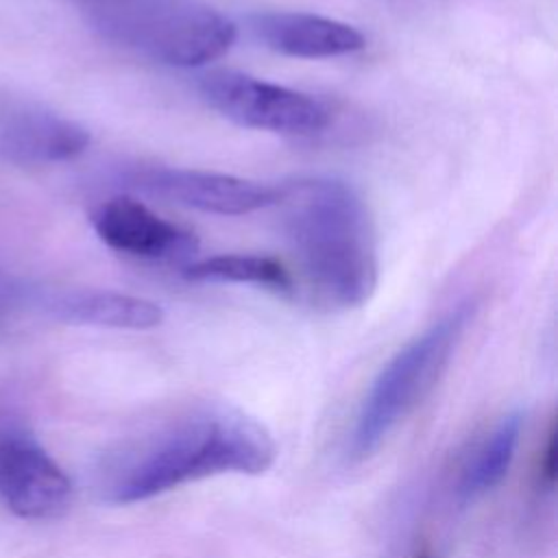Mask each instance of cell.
I'll return each mask as SVG.
<instances>
[{
    "mask_svg": "<svg viewBox=\"0 0 558 558\" xmlns=\"http://www.w3.org/2000/svg\"><path fill=\"white\" fill-rule=\"evenodd\" d=\"M314 301L364 305L379 279L373 220L360 194L338 179L310 177L277 187L270 205Z\"/></svg>",
    "mask_w": 558,
    "mask_h": 558,
    "instance_id": "1",
    "label": "cell"
},
{
    "mask_svg": "<svg viewBox=\"0 0 558 558\" xmlns=\"http://www.w3.org/2000/svg\"><path fill=\"white\" fill-rule=\"evenodd\" d=\"M268 429L233 410H207L140 438L102 473V497L118 506L148 501L225 473L257 475L275 462Z\"/></svg>",
    "mask_w": 558,
    "mask_h": 558,
    "instance_id": "2",
    "label": "cell"
},
{
    "mask_svg": "<svg viewBox=\"0 0 558 558\" xmlns=\"http://www.w3.org/2000/svg\"><path fill=\"white\" fill-rule=\"evenodd\" d=\"M111 41L172 68H198L235 41V24L203 0H89Z\"/></svg>",
    "mask_w": 558,
    "mask_h": 558,
    "instance_id": "3",
    "label": "cell"
},
{
    "mask_svg": "<svg viewBox=\"0 0 558 558\" xmlns=\"http://www.w3.org/2000/svg\"><path fill=\"white\" fill-rule=\"evenodd\" d=\"M471 312L469 303L453 307L399 349L377 373L347 436V456L351 460L373 456L429 392L451 360Z\"/></svg>",
    "mask_w": 558,
    "mask_h": 558,
    "instance_id": "4",
    "label": "cell"
},
{
    "mask_svg": "<svg viewBox=\"0 0 558 558\" xmlns=\"http://www.w3.org/2000/svg\"><path fill=\"white\" fill-rule=\"evenodd\" d=\"M196 89L214 111L246 129L312 135L331 122L329 107L312 94L235 70L205 72Z\"/></svg>",
    "mask_w": 558,
    "mask_h": 558,
    "instance_id": "5",
    "label": "cell"
},
{
    "mask_svg": "<svg viewBox=\"0 0 558 558\" xmlns=\"http://www.w3.org/2000/svg\"><path fill=\"white\" fill-rule=\"evenodd\" d=\"M126 179L135 190L150 196L218 216H242L266 209L277 198L275 185L194 168L137 166Z\"/></svg>",
    "mask_w": 558,
    "mask_h": 558,
    "instance_id": "6",
    "label": "cell"
},
{
    "mask_svg": "<svg viewBox=\"0 0 558 558\" xmlns=\"http://www.w3.org/2000/svg\"><path fill=\"white\" fill-rule=\"evenodd\" d=\"M0 497L22 519H54L72 501V482L26 432L0 425Z\"/></svg>",
    "mask_w": 558,
    "mask_h": 558,
    "instance_id": "7",
    "label": "cell"
},
{
    "mask_svg": "<svg viewBox=\"0 0 558 558\" xmlns=\"http://www.w3.org/2000/svg\"><path fill=\"white\" fill-rule=\"evenodd\" d=\"M96 235L113 251L140 259H185L198 240L131 196H113L92 211Z\"/></svg>",
    "mask_w": 558,
    "mask_h": 558,
    "instance_id": "8",
    "label": "cell"
},
{
    "mask_svg": "<svg viewBox=\"0 0 558 558\" xmlns=\"http://www.w3.org/2000/svg\"><path fill=\"white\" fill-rule=\"evenodd\" d=\"M89 131L78 122L35 105L0 109V155L13 163H54L78 157Z\"/></svg>",
    "mask_w": 558,
    "mask_h": 558,
    "instance_id": "9",
    "label": "cell"
},
{
    "mask_svg": "<svg viewBox=\"0 0 558 558\" xmlns=\"http://www.w3.org/2000/svg\"><path fill=\"white\" fill-rule=\"evenodd\" d=\"M257 41L294 59H331L362 50L364 35L340 20L303 11H262L248 17Z\"/></svg>",
    "mask_w": 558,
    "mask_h": 558,
    "instance_id": "10",
    "label": "cell"
},
{
    "mask_svg": "<svg viewBox=\"0 0 558 558\" xmlns=\"http://www.w3.org/2000/svg\"><path fill=\"white\" fill-rule=\"evenodd\" d=\"M44 312L72 325L107 329H153L161 325L163 310L159 303L113 290L72 288L44 296Z\"/></svg>",
    "mask_w": 558,
    "mask_h": 558,
    "instance_id": "11",
    "label": "cell"
},
{
    "mask_svg": "<svg viewBox=\"0 0 558 558\" xmlns=\"http://www.w3.org/2000/svg\"><path fill=\"white\" fill-rule=\"evenodd\" d=\"M523 432V414L508 412L495 427L477 442L464 462L458 480V499L462 504L475 501L490 493L508 473Z\"/></svg>",
    "mask_w": 558,
    "mask_h": 558,
    "instance_id": "12",
    "label": "cell"
},
{
    "mask_svg": "<svg viewBox=\"0 0 558 558\" xmlns=\"http://www.w3.org/2000/svg\"><path fill=\"white\" fill-rule=\"evenodd\" d=\"M183 277L194 283H251L275 292H290L292 277L275 257L266 255H211L183 268Z\"/></svg>",
    "mask_w": 558,
    "mask_h": 558,
    "instance_id": "13",
    "label": "cell"
},
{
    "mask_svg": "<svg viewBox=\"0 0 558 558\" xmlns=\"http://www.w3.org/2000/svg\"><path fill=\"white\" fill-rule=\"evenodd\" d=\"M538 477H541L543 486H551L554 477H556V436H554V429L547 434L545 447H543L541 458H538Z\"/></svg>",
    "mask_w": 558,
    "mask_h": 558,
    "instance_id": "14",
    "label": "cell"
},
{
    "mask_svg": "<svg viewBox=\"0 0 558 558\" xmlns=\"http://www.w3.org/2000/svg\"><path fill=\"white\" fill-rule=\"evenodd\" d=\"M416 558H429V556H427V554H421V556H416Z\"/></svg>",
    "mask_w": 558,
    "mask_h": 558,
    "instance_id": "15",
    "label": "cell"
}]
</instances>
